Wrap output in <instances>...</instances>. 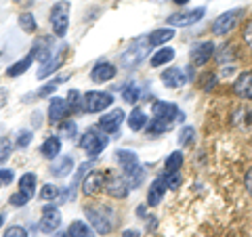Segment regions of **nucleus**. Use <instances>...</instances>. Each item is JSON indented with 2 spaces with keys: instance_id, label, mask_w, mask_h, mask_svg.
<instances>
[{
  "instance_id": "e433bc0d",
  "label": "nucleus",
  "mask_w": 252,
  "mask_h": 237,
  "mask_svg": "<svg viewBox=\"0 0 252 237\" xmlns=\"http://www.w3.org/2000/svg\"><path fill=\"white\" fill-rule=\"evenodd\" d=\"M57 195H59V189L55 187V185H44V187H42V191H40V197H42V200H55Z\"/></svg>"
},
{
  "instance_id": "5701e85b",
  "label": "nucleus",
  "mask_w": 252,
  "mask_h": 237,
  "mask_svg": "<svg viewBox=\"0 0 252 237\" xmlns=\"http://www.w3.org/2000/svg\"><path fill=\"white\" fill-rule=\"evenodd\" d=\"M172 59H175V51L172 49H160L158 53H154V57H152V67H160V65H166V63H170Z\"/></svg>"
},
{
  "instance_id": "7ed1b4c3",
  "label": "nucleus",
  "mask_w": 252,
  "mask_h": 237,
  "mask_svg": "<svg viewBox=\"0 0 252 237\" xmlns=\"http://www.w3.org/2000/svg\"><path fill=\"white\" fill-rule=\"evenodd\" d=\"M107 143H109L107 134L99 132V130H86L84 137L80 139V147H82L89 155H93V157L103 151V149L107 147Z\"/></svg>"
},
{
  "instance_id": "4468645a",
  "label": "nucleus",
  "mask_w": 252,
  "mask_h": 237,
  "mask_svg": "<svg viewBox=\"0 0 252 237\" xmlns=\"http://www.w3.org/2000/svg\"><path fill=\"white\" fill-rule=\"evenodd\" d=\"M212 53H215V44L212 42H200L193 46L191 51V63L193 65H204V63H208Z\"/></svg>"
},
{
  "instance_id": "1a4fd4ad",
  "label": "nucleus",
  "mask_w": 252,
  "mask_h": 237,
  "mask_svg": "<svg viewBox=\"0 0 252 237\" xmlns=\"http://www.w3.org/2000/svg\"><path fill=\"white\" fill-rule=\"evenodd\" d=\"M61 225V214H59V210L55 208V206H44L42 210V218H40V229L44 233H53L55 229H59Z\"/></svg>"
},
{
  "instance_id": "ea45409f",
  "label": "nucleus",
  "mask_w": 252,
  "mask_h": 237,
  "mask_svg": "<svg viewBox=\"0 0 252 237\" xmlns=\"http://www.w3.org/2000/svg\"><path fill=\"white\" fill-rule=\"evenodd\" d=\"M32 143V132L30 130H21L19 132V139H17V147L23 149V147H28Z\"/></svg>"
},
{
  "instance_id": "ddd939ff",
  "label": "nucleus",
  "mask_w": 252,
  "mask_h": 237,
  "mask_svg": "<svg viewBox=\"0 0 252 237\" xmlns=\"http://www.w3.org/2000/svg\"><path fill=\"white\" fill-rule=\"evenodd\" d=\"M166 177H158L154 178V183L152 187H149V193H147V204L149 206H158L162 200H164V193H166Z\"/></svg>"
},
{
  "instance_id": "f3484780",
  "label": "nucleus",
  "mask_w": 252,
  "mask_h": 237,
  "mask_svg": "<svg viewBox=\"0 0 252 237\" xmlns=\"http://www.w3.org/2000/svg\"><path fill=\"white\" fill-rule=\"evenodd\" d=\"M162 82L166 84L168 89H181V86H185L187 76H185L183 69L172 67V69H166V72L162 74Z\"/></svg>"
},
{
  "instance_id": "37998d69",
  "label": "nucleus",
  "mask_w": 252,
  "mask_h": 237,
  "mask_svg": "<svg viewBox=\"0 0 252 237\" xmlns=\"http://www.w3.org/2000/svg\"><path fill=\"white\" fill-rule=\"evenodd\" d=\"M244 42L252 49V19L246 23V28H244Z\"/></svg>"
},
{
  "instance_id": "4be33fe9",
  "label": "nucleus",
  "mask_w": 252,
  "mask_h": 237,
  "mask_svg": "<svg viewBox=\"0 0 252 237\" xmlns=\"http://www.w3.org/2000/svg\"><path fill=\"white\" fill-rule=\"evenodd\" d=\"M128 126H130V130H143L147 126V116H145L143 109H139V107L132 109L130 116H128Z\"/></svg>"
},
{
  "instance_id": "a19ab883",
  "label": "nucleus",
  "mask_w": 252,
  "mask_h": 237,
  "mask_svg": "<svg viewBox=\"0 0 252 237\" xmlns=\"http://www.w3.org/2000/svg\"><path fill=\"white\" fill-rule=\"evenodd\" d=\"M61 82H65V78H57V80H53V82H49L44 86V89H40V97H46V94L49 92H53L55 89H57V86L61 84Z\"/></svg>"
},
{
  "instance_id": "20e7f679",
  "label": "nucleus",
  "mask_w": 252,
  "mask_h": 237,
  "mask_svg": "<svg viewBox=\"0 0 252 237\" xmlns=\"http://www.w3.org/2000/svg\"><path fill=\"white\" fill-rule=\"evenodd\" d=\"M244 15L242 9H235V11H227L223 15H219V17L215 19V23H212V34L217 36H227L229 31L235 28V23L240 21V17Z\"/></svg>"
},
{
  "instance_id": "f8f14e48",
  "label": "nucleus",
  "mask_w": 252,
  "mask_h": 237,
  "mask_svg": "<svg viewBox=\"0 0 252 237\" xmlns=\"http://www.w3.org/2000/svg\"><path fill=\"white\" fill-rule=\"evenodd\" d=\"M105 191L112 195V197L122 200V197L128 195V183H126L124 177H107V180H105Z\"/></svg>"
},
{
  "instance_id": "cd10ccee",
  "label": "nucleus",
  "mask_w": 252,
  "mask_h": 237,
  "mask_svg": "<svg viewBox=\"0 0 252 237\" xmlns=\"http://www.w3.org/2000/svg\"><path fill=\"white\" fill-rule=\"evenodd\" d=\"M61 61H63V57H55V59H51V61H46L44 65H42V69H40V72H38V78H40V80H42V78L51 76V74L55 72V69H57V67L61 65Z\"/></svg>"
},
{
  "instance_id": "de8ad7c7",
  "label": "nucleus",
  "mask_w": 252,
  "mask_h": 237,
  "mask_svg": "<svg viewBox=\"0 0 252 237\" xmlns=\"http://www.w3.org/2000/svg\"><path fill=\"white\" fill-rule=\"evenodd\" d=\"M177 4H185V2H189V0H175Z\"/></svg>"
},
{
  "instance_id": "f03ea898",
  "label": "nucleus",
  "mask_w": 252,
  "mask_h": 237,
  "mask_svg": "<svg viewBox=\"0 0 252 237\" xmlns=\"http://www.w3.org/2000/svg\"><path fill=\"white\" fill-rule=\"evenodd\" d=\"M51 26H53V31L55 36H65L67 31V26H69V2L61 0L51 9Z\"/></svg>"
},
{
  "instance_id": "b1692460",
  "label": "nucleus",
  "mask_w": 252,
  "mask_h": 237,
  "mask_svg": "<svg viewBox=\"0 0 252 237\" xmlns=\"http://www.w3.org/2000/svg\"><path fill=\"white\" fill-rule=\"evenodd\" d=\"M172 36H175V31H172L170 28H164V30H156L154 34H149L147 42H149V44H154V46H158V44H164V42L172 40Z\"/></svg>"
},
{
  "instance_id": "9b49d317",
  "label": "nucleus",
  "mask_w": 252,
  "mask_h": 237,
  "mask_svg": "<svg viewBox=\"0 0 252 237\" xmlns=\"http://www.w3.org/2000/svg\"><path fill=\"white\" fill-rule=\"evenodd\" d=\"M107 172H99V170H93L91 175H86L84 178V193L86 195H93V193H97L101 187H105V180H107Z\"/></svg>"
},
{
  "instance_id": "c03bdc74",
  "label": "nucleus",
  "mask_w": 252,
  "mask_h": 237,
  "mask_svg": "<svg viewBox=\"0 0 252 237\" xmlns=\"http://www.w3.org/2000/svg\"><path fill=\"white\" fill-rule=\"evenodd\" d=\"M15 178V175H13V170H6V168H2L0 170V183H4V185H9L11 180Z\"/></svg>"
},
{
  "instance_id": "c756f323",
  "label": "nucleus",
  "mask_w": 252,
  "mask_h": 237,
  "mask_svg": "<svg viewBox=\"0 0 252 237\" xmlns=\"http://www.w3.org/2000/svg\"><path fill=\"white\" fill-rule=\"evenodd\" d=\"M139 94H141L139 86L128 84V86H126V89L122 90V99L126 101V103H137V101H139Z\"/></svg>"
},
{
  "instance_id": "423d86ee",
  "label": "nucleus",
  "mask_w": 252,
  "mask_h": 237,
  "mask_svg": "<svg viewBox=\"0 0 252 237\" xmlns=\"http://www.w3.org/2000/svg\"><path fill=\"white\" fill-rule=\"evenodd\" d=\"M154 118L160 120L164 124L172 126V122H181L183 120V114L179 112V107L175 103H166V101H160V103H154Z\"/></svg>"
},
{
  "instance_id": "dca6fc26",
  "label": "nucleus",
  "mask_w": 252,
  "mask_h": 237,
  "mask_svg": "<svg viewBox=\"0 0 252 237\" xmlns=\"http://www.w3.org/2000/svg\"><path fill=\"white\" fill-rule=\"evenodd\" d=\"M69 114V107H67V101L65 99H59V97H55L51 99V105H49V120L53 124H57L59 120H63Z\"/></svg>"
},
{
  "instance_id": "a878e982",
  "label": "nucleus",
  "mask_w": 252,
  "mask_h": 237,
  "mask_svg": "<svg viewBox=\"0 0 252 237\" xmlns=\"http://www.w3.org/2000/svg\"><path fill=\"white\" fill-rule=\"evenodd\" d=\"M32 61H34V55H28L26 59H21V61H17V63H13V65L6 69V74L13 76V78H15V76H21V74L32 65Z\"/></svg>"
},
{
  "instance_id": "473e14b6",
  "label": "nucleus",
  "mask_w": 252,
  "mask_h": 237,
  "mask_svg": "<svg viewBox=\"0 0 252 237\" xmlns=\"http://www.w3.org/2000/svg\"><path fill=\"white\" fill-rule=\"evenodd\" d=\"M13 151V143L6 137L0 139V164H4L6 160H9V155Z\"/></svg>"
},
{
  "instance_id": "2f4dec72",
  "label": "nucleus",
  "mask_w": 252,
  "mask_h": 237,
  "mask_svg": "<svg viewBox=\"0 0 252 237\" xmlns=\"http://www.w3.org/2000/svg\"><path fill=\"white\" fill-rule=\"evenodd\" d=\"M143 178H145V170L139 166L137 170H132L130 175H126V183H128V187H139L143 183Z\"/></svg>"
},
{
  "instance_id": "9d476101",
  "label": "nucleus",
  "mask_w": 252,
  "mask_h": 237,
  "mask_svg": "<svg viewBox=\"0 0 252 237\" xmlns=\"http://www.w3.org/2000/svg\"><path fill=\"white\" fill-rule=\"evenodd\" d=\"M122 122H124V112L122 109H112V112L105 114L99 120V128L103 130L105 134H109V132H116L118 128H120Z\"/></svg>"
},
{
  "instance_id": "393cba45",
  "label": "nucleus",
  "mask_w": 252,
  "mask_h": 237,
  "mask_svg": "<svg viewBox=\"0 0 252 237\" xmlns=\"http://www.w3.org/2000/svg\"><path fill=\"white\" fill-rule=\"evenodd\" d=\"M51 170H53V175H55V177H67L69 172L74 170V162H72V157H61L59 164H55Z\"/></svg>"
},
{
  "instance_id": "79ce46f5",
  "label": "nucleus",
  "mask_w": 252,
  "mask_h": 237,
  "mask_svg": "<svg viewBox=\"0 0 252 237\" xmlns=\"http://www.w3.org/2000/svg\"><path fill=\"white\" fill-rule=\"evenodd\" d=\"M11 204H13V206H23V204H28V197L26 195H23V193H15V195H11V200H9Z\"/></svg>"
},
{
  "instance_id": "7c9ffc66",
  "label": "nucleus",
  "mask_w": 252,
  "mask_h": 237,
  "mask_svg": "<svg viewBox=\"0 0 252 237\" xmlns=\"http://www.w3.org/2000/svg\"><path fill=\"white\" fill-rule=\"evenodd\" d=\"M181 164H183V153H181V151L170 153L168 160H166V170H168V172H179Z\"/></svg>"
},
{
  "instance_id": "bb28decb",
  "label": "nucleus",
  "mask_w": 252,
  "mask_h": 237,
  "mask_svg": "<svg viewBox=\"0 0 252 237\" xmlns=\"http://www.w3.org/2000/svg\"><path fill=\"white\" fill-rule=\"evenodd\" d=\"M67 233L69 237H93V231L89 229V225L82 223V220H74Z\"/></svg>"
},
{
  "instance_id": "c85d7f7f",
  "label": "nucleus",
  "mask_w": 252,
  "mask_h": 237,
  "mask_svg": "<svg viewBox=\"0 0 252 237\" xmlns=\"http://www.w3.org/2000/svg\"><path fill=\"white\" fill-rule=\"evenodd\" d=\"M19 26H21V30H26L28 34L36 31V19H34V15H32V13L19 15Z\"/></svg>"
},
{
  "instance_id": "c9c22d12",
  "label": "nucleus",
  "mask_w": 252,
  "mask_h": 237,
  "mask_svg": "<svg viewBox=\"0 0 252 237\" xmlns=\"http://www.w3.org/2000/svg\"><path fill=\"white\" fill-rule=\"evenodd\" d=\"M193 137H195V130L191 128V126H187V128H183V130H181V134H179V143L187 145V143H191V141H193Z\"/></svg>"
},
{
  "instance_id": "aec40b11",
  "label": "nucleus",
  "mask_w": 252,
  "mask_h": 237,
  "mask_svg": "<svg viewBox=\"0 0 252 237\" xmlns=\"http://www.w3.org/2000/svg\"><path fill=\"white\" fill-rule=\"evenodd\" d=\"M59 151H61V141H59V137H49L42 143V147H40V153L46 157V160H55V157L59 155Z\"/></svg>"
},
{
  "instance_id": "72a5a7b5",
  "label": "nucleus",
  "mask_w": 252,
  "mask_h": 237,
  "mask_svg": "<svg viewBox=\"0 0 252 237\" xmlns=\"http://www.w3.org/2000/svg\"><path fill=\"white\" fill-rule=\"evenodd\" d=\"M67 107H69V112H76V109H80V92L78 90H69L67 92Z\"/></svg>"
},
{
  "instance_id": "0eeeda50",
  "label": "nucleus",
  "mask_w": 252,
  "mask_h": 237,
  "mask_svg": "<svg viewBox=\"0 0 252 237\" xmlns=\"http://www.w3.org/2000/svg\"><path fill=\"white\" fill-rule=\"evenodd\" d=\"M147 44L143 40H135V42H132L128 49L124 51V55H122V65H126V67H137L139 63L143 61V57H145V46Z\"/></svg>"
},
{
  "instance_id": "a211bd4d",
  "label": "nucleus",
  "mask_w": 252,
  "mask_h": 237,
  "mask_svg": "<svg viewBox=\"0 0 252 237\" xmlns=\"http://www.w3.org/2000/svg\"><path fill=\"white\" fill-rule=\"evenodd\" d=\"M233 90L242 99H252V72L242 74L238 80L233 82Z\"/></svg>"
},
{
  "instance_id": "6e6552de",
  "label": "nucleus",
  "mask_w": 252,
  "mask_h": 237,
  "mask_svg": "<svg viewBox=\"0 0 252 237\" xmlns=\"http://www.w3.org/2000/svg\"><path fill=\"white\" fill-rule=\"evenodd\" d=\"M204 13H206V9L204 6H198V9L193 11H183V13H175L168 17V23L170 26H177V28H185V26H191V23H198Z\"/></svg>"
},
{
  "instance_id": "09e8293b",
  "label": "nucleus",
  "mask_w": 252,
  "mask_h": 237,
  "mask_svg": "<svg viewBox=\"0 0 252 237\" xmlns=\"http://www.w3.org/2000/svg\"><path fill=\"white\" fill-rule=\"evenodd\" d=\"M57 237H69V233H59Z\"/></svg>"
},
{
  "instance_id": "58836bf2",
  "label": "nucleus",
  "mask_w": 252,
  "mask_h": 237,
  "mask_svg": "<svg viewBox=\"0 0 252 237\" xmlns=\"http://www.w3.org/2000/svg\"><path fill=\"white\" fill-rule=\"evenodd\" d=\"M4 237H28V231L23 227H9L4 231Z\"/></svg>"
},
{
  "instance_id": "6ab92c4d",
  "label": "nucleus",
  "mask_w": 252,
  "mask_h": 237,
  "mask_svg": "<svg viewBox=\"0 0 252 237\" xmlns=\"http://www.w3.org/2000/svg\"><path fill=\"white\" fill-rule=\"evenodd\" d=\"M116 157H118V162H120V166H122V170L126 172V175H130L132 170H137L139 168V157L132 153V151H118L116 153Z\"/></svg>"
},
{
  "instance_id": "49530a36",
  "label": "nucleus",
  "mask_w": 252,
  "mask_h": 237,
  "mask_svg": "<svg viewBox=\"0 0 252 237\" xmlns=\"http://www.w3.org/2000/svg\"><path fill=\"white\" fill-rule=\"evenodd\" d=\"M122 237H139V231H135V229H128V231H124Z\"/></svg>"
},
{
  "instance_id": "f704fd0d",
  "label": "nucleus",
  "mask_w": 252,
  "mask_h": 237,
  "mask_svg": "<svg viewBox=\"0 0 252 237\" xmlns=\"http://www.w3.org/2000/svg\"><path fill=\"white\" fill-rule=\"evenodd\" d=\"M59 130H61L63 137H69V139H74V137H76V132H78L76 122H63V124L59 126Z\"/></svg>"
},
{
  "instance_id": "2eb2a0df",
  "label": "nucleus",
  "mask_w": 252,
  "mask_h": 237,
  "mask_svg": "<svg viewBox=\"0 0 252 237\" xmlns=\"http://www.w3.org/2000/svg\"><path fill=\"white\" fill-rule=\"evenodd\" d=\"M118 74V69L112 65V63H107V61H101L97 63V65L93 67V72H91V78L94 82H107V80H112V78Z\"/></svg>"
},
{
  "instance_id": "f257e3e1",
  "label": "nucleus",
  "mask_w": 252,
  "mask_h": 237,
  "mask_svg": "<svg viewBox=\"0 0 252 237\" xmlns=\"http://www.w3.org/2000/svg\"><path fill=\"white\" fill-rule=\"evenodd\" d=\"M86 212V216H89L91 220V225L97 229V233H109L114 229V223H112V216H114V212L105 208V206H94V208H84Z\"/></svg>"
},
{
  "instance_id": "39448f33",
  "label": "nucleus",
  "mask_w": 252,
  "mask_h": 237,
  "mask_svg": "<svg viewBox=\"0 0 252 237\" xmlns=\"http://www.w3.org/2000/svg\"><path fill=\"white\" fill-rule=\"evenodd\" d=\"M112 94L107 92H99V90H91L84 94V101H82V109H86V112L91 114H97V112H103V109H107L109 105H112Z\"/></svg>"
},
{
  "instance_id": "8fccbe9b",
  "label": "nucleus",
  "mask_w": 252,
  "mask_h": 237,
  "mask_svg": "<svg viewBox=\"0 0 252 237\" xmlns=\"http://www.w3.org/2000/svg\"><path fill=\"white\" fill-rule=\"evenodd\" d=\"M2 223H4V216H2V214H0V227H2Z\"/></svg>"
},
{
  "instance_id": "412c9836",
  "label": "nucleus",
  "mask_w": 252,
  "mask_h": 237,
  "mask_svg": "<svg viewBox=\"0 0 252 237\" xmlns=\"http://www.w3.org/2000/svg\"><path fill=\"white\" fill-rule=\"evenodd\" d=\"M19 193H23V195L28 197V200L36 193V175H32V172H26V175L19 178Z\"/></svg>"
},
{
  "instance_id": "4c0bfd02",
  "label": "nucleus",
  "mask_w": 252,
  "mask_h": 237,
  "mask_svg": "<svg viewBox=\"0 0 252 237\" xmlns=\"http://www.w3.org/2000/svg\"><path fill=\"white\" fill-rule=\"evenodd\" d=\"M166 185H168V189H179V185H181V175L179 172H168L166 175Z\"/></svg>"
},
{
  "instance_id": "a18cd8bd",
  "label": "nucleus",
  "mask_w": 252,
  "mask_h": 237,
  "mask_svg": "<svg viewBox=\"0 0 252 237\" xmlns=\"http://www.w3.org/2000/svg\"><path fill=\"white\" fill-rule=\"evenodd\" d=\"M244 183H246V189H248V193L252 195V168L246 172V178H244Z\"/></svg>"
}]
</instances>
